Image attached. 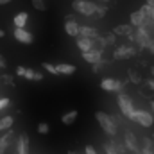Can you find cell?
<instances>
[{
    "mask_svg": "<svg viewBox=\"0 0 154 154\" xmlns=\"http://www.w3.org/2000/svg\"><path fill=\"white\" fill-rule=\"evenodd\" d=\"M68 154H79V152H75V151H68Z\"/></svg>",
    "mask_w": 154,
    "mask_h": 154,
    "instance_id": "46",
    "label": "cell"
},
{
    "mask_svg": "<svg viewBox=\"0 0 154 154\" xmlns=\"http://www.w3.org/2000/svg\"><path fill=\"white\" fill-rule=\"evenodd\" d=\"M127 81H118V79H113V77H106L100 81V88L104 91H109V93H118L125 88Z\"/></svg>",
    "mask_w": 154,
    "mask_h": 154,
    "instance_id": "5",
    "label": "cell"
},
{
    "mask_svg": "<svg viewBox=\"0 0 154 154\" xmlns=\"http://www.w3.org/2000/svg\"><path fill=\"white\" fill-rule=\"evenodd\" d=\"M151 75L154 77V65H152V66H151Z\"/></svg>",
    "mask_w": 154,
    "mask_h": 154,
    "instance_id": "45",
    "label": "cell"
},
{
    "mask_svg": "<svg viewBox=\"0 0 154 154\" xmlns=\"http://www.w3.org/2000/svg\"><path fill=\"white\" fill-rule=\"evenodd\" d=\"M66 22H65V31H66V34L68 36H72V38H77L79 36V23H77L75 16H72V14H66V18H65Z\"/></svg>",
    "mask_w": 154,
    "mask_h": 154,
    "instance_id": "9",
    "label": "cell"
},
{
    "mask_svg": "<svg viewBox=\"0 0 154 154\" xmlns=\"http://www.w3.org/2000/svg\"><path fill=\"white\" fill-rule=\"evenodd\" d=\"M102 52L104 50H86V52H82V59L86 63L93 65V63H97V61L102 59Z\"/></svg>",
    "mask_w": 154,
    "mask_h": 154,
    "instance_id": "16",
    "label": "cell"
},
{
    "mask_svg": "<svg viewBox=\"0 0 154 154\" xmlns=\"http://www.w3.org/2000/svg\"><path fill=\"white\" fill-rule=\"evenodd\" d=\"M77 116H79V111H77V109H72V111H68V113H65V115L61 116V122H63L65 125H72L77 120Z\"/></svg>",
    "mask_w": 154,
    "mask_h": 154,
    "instance_id": "21",
    "label": "cell"
},
{
    "mask_svg": "<svg viewBox=\"0 0 154 154\" xmlns=\"http://www.w3.org/2000/svg\"><path fill=\"white\" fill-rule=\"evenodd\" d=\"M129 20H131V25H133V27H142V25H145L147 16H145V13H143L142 9H138V11H133V13H131Z\"/></svg>",
    "mask_w": 154,
    "mask_h": 154,
    "instance_id": "14",
    "label": "cell"
},
{
    "mask_svg": "<svg viewBox=\"0 0 154 154\" xmlns=\"http://www.w3.org/2000/svg\"><path fill=\"white\" fill-rule=\"evenodd\" d=\"M23 79H27V81H34V70H32V68H25Z\"/></svg>",
    "mask_w": 154,
    "mask_h": 154,
    "instance_id": "31",
    "label": "cell"
},
{
    "mask_svg": "<svg viewBox=\"0 0 154 154\" xmlns=\"http://www.w3.org/2000/svg\"><path fill=\"white\" fill-rule=\"evenodd\" d=\"M151 138H152V140H154V133H152V136H151Z\"/></svg>",
    "mask_w": 154,
    "mask_h": 154,
    "instance_id": "47",
    "label": "cell"
},
{
    "mask_svg": "<svg viewBox=\"0 0 154 154\" xmlns=\"http://www.w3.org/2000/svg\"><path fill=\"white\" fill-rule=\"evenodd\" d=\"M5 66H7V63H5L4 56H0V68H5Z\"/></svg>",
    "mask_w": 154,
    "mask_h": 154,
    "instance_id": "40",
    "label": "cell"
},
{
    "mask_svg": "<svg viewBox=\"0 0 154 154\" xmlns=\"http://www.w3.org/2000/svg\"><path fill=\"white\" fill-rule=\"evenodd\" d=\"M124 145H125V149L129 152H134V151L140 149V140L136 138V134L133 131H125V134H124Z\"/></svg>",
    "mask_w": 154,
    "mask_h": 154,
    "instance_id": "8",
    "label": "cell"
},
{
    "mask_svg": "<svg viewBox=\"0 0 154 154\" xmlns=\"http://www.w3.org/2000/svg\"><path fill=\"white\" fill-rule=\"evenodd\" d=\"M104 59H100V61H97V63H93V72H99V70H102V66H104Z\"/></svg>",
    "mask_w": 154,
    "mask_h": 154,
    "instance_id": "33",
    "label": "cell"
},
{
    "mask_svg": "<svg viewBox=\"0 0 154 154\" xmlns=\"http://www.w3.org/2000/svg\"><path fill=\"white\" fill-rule=\"evenodd\" d=\"M34 81H43V74L41 72H34Z\"/></svg>",
    "mask_w": 154,
    "mask_h": 154,
    "instance_id": "37",
    "label": "cell"
},
{
    "mask_svg": "<svg viewBox=\"0 0 154 154\" xmlns=\"http://www.w3.org/2000/svg\"><path fill=\"white\" fill-rule=\"evenodd\" d=\"M104 151H106V154H118L115 149V145H113V140H109V142L104 143Z\"/></svg>",
    "mask_w": 154,
    "mask_h": 154,
    "instance_id": "26",
    "label": "cell"
},
{
    "mask_svg": "<svg viewBox=\"0 0 154 154\" xmlns=\"http://www.w3.org/2000/svg\"><path fill=\"white\" fill-rule=\"evenodd\" d=\"M79 34L86 36V38H95V36H99V31L95 27H90V25H81L79 27Z\"/></svg>",
    "mask_w": 154,
    "mask_h": 154,
    "instance_id": "19",
    "label": "cell"
},
{
    "mask_svg": "<svg viewBox=\"0 0 154 154\" xmlns=\"http://www.w3.org/2000/svg\"><path fill=\"white\" fill-rule=\"evenodd\" d=\"M95 5H97V2H91V0H74V4H72L74 11L84 14V16H93Z\"/></svg>",
    "mask_w": 154,
    "mask_h": 154,
    "instance_id": "6",
    "label": "cell"
},
{
    "mask_svg": "<svg viewBox=\"0 0 154 154\" xmlns=\"http://www.w3.org/2000/svg\"><path fill=\"white\" fill-rule=\"evenodd\" d=\"M95 120L99 122V125L102 127V131H104L108 136L115 138L116 124H115V120H113V116L108 115V113H104V111H97V113H95Z\"/></svg>",
    "mask_w": 154,
    "mask_h": 154,
    "instance_id": "1",
    "label": "cell"
},
{
    "mask_svg": "<svg viewBox=\"0 0 154 154\" xmlns=\"http://www.w3.org/2000/svg\"><path fill=\"white\" fill-rule=\"evenodd\" d=\"M2 82H4L5 86H14V77L9 75V74H5V75H2Z\"/></svg>",
    "mask_w": 154,
    "mask_h": 154,
    "instance_id": "28",
    "label": "cell"
},
{
    "mask_svg": "<svg viewBox=\"0 0 154 154\" xmlns=\"http://www.w3.org/2000/svg\"><path fill=\"white\" fill-rule=\"evenodd\" d=\"M84 154H99V152L95 151L93 145H86V147H84Z\"/></svg>",
    "mask_w": 154,
    "mask_h": 154,
    "instance_id": "35",
    "label": "cell"
},
{
    "mask_svg": "<svg viewBox=\"0 0 154 154\" xmlns=\"http://www.w3.org/2000/svg\"><path fill=\"white\" fill-rule=\"evenodd\" d=\"M23 74H25V66H18V68H16V75L23 77Z\"/></svg>",
    "mask_w": 154,
    "mask_h": 154,
    "instance_id": "36",
    "label": "cell"
},
{
    "mask_svg": "<svg viewBox=\"0 0 154 154\" xmlns=\"http://www.w3.org/2000/svg\"><path fill=\"white\" fill-rule=\"evenodd\" d=\"M134 43L140 47V48H147V45L152 41V36H151V31H149V27H145V25H142V27H136V31H134Z\"/></svg>",
    "mask_w": 154,
    "mask_h": 154,
    "instance_id": "4",
    "label": "cell"
},
{
    "mask_svg": "<svg viewBox=\"0 0 154 154\" xmlns=\"http://www.w3.org/2000/svg\"><path fill=\"white\" fill-rule=\"evenodd\" d=\"M118 97H116V104H118V109H120V113L125 116V118H129L131 113L134 111V106H133V99L122 90V91H118L116 93Z\"/></svg>",
    "mask_w": 154,
    "mask_h": 154,
    "instance_id": "2",
    "label": "cell"
},
{
    "mask_svg": "<svg viewBox=\"0 0 154 154\" xmlns=\"http://www.w3.org/2000/svg\"><path fill=\"white\" fill-rule=\"evenodd\" d=\"M32 7L38 11H47L48 9V0H32Z\"/></svg>",
    "mask_w": 154,
    "mask_h": 154,
    "instance_id": "24",
    "label": "cell"
},
{
    "mask_svg": "<svg viewBox=\"0 0 154 154\" xmlns=\"http://www.w3.org/2000/svg\"><path fill=\"white\" fill-rule=\"evenodd\" d=\"M13 36L16 41H20V43H25V45H31L32 41H34V36H32V32H29L25 27H14V32H13Z\"/></svg>",
    "mask_w": 154,
    "mask_h": 154,
    "instance_id": "7",
    "label": "cell"
},
{
    "mask_svg": "<svg viewBox=\"0 0 154 154\" xmlns=\"http://www.w3.org/2000/svg\"><path fill=\"white\" fill-rule=\"evenodd\" d=\"M145 4H147L149 7H152V9H154V0H145Z\"/></svg>",
    "mask_w": 154,
    "mask_h": 154,
    "instance_id": "41",
    "label": "cell"
},
{
    "mask_svg": "<svg viewBox=\"0 0 154 154\" xmlns=\"http://www.w3.org/2000/svg\"><path fill=\"white\" fill-rule=\"evenodd\" d=\"M56 68H57V75H72L77 70L70 63H59V65H56Z\"/></svg>",
    "mask_w": 154,
    "mask_h": 154,
    "instance_id": "17",
    "label": "cell"
},
{
    "mask_svg": "<svg viewBox=\"0 0 154 154\" xmlns=\"http://www.w3.org/2000/svg\"><path fill=\"white\" fill-rule=\"evenodd\" d=\"M77 47L81 48V52H86V50H91V38H86V36H77Z\"/></svg>",
    "mask_w": 154,
    "mask_h": 154,
    "instance_id": "20",
    "label": "cell"
},
{
    "mask_svg": "<svg viewBox=\"0 0 154 154\" xmlns=\"http://www.w3.org/2000/svg\"><path fill=\"white\" fill-rule=\"evenodd\" d=\"M113 32H115L116 36H125V38H134V29H133V25L129 23H124V25H116L115 29H113Z\"/></svg>",
    "mask_w": 154,
    "mask_h": 154,
    "instance_id": "15",
    "label": "cell"
},
{
    "mask_svg": "<svg viewBox=\"0 0 154 154\" xmlns=\"http://www.w3.org/2000/svg\"><path fill=\"white\" fill-rule=\"evenodd\" d=\"M13 124H14V118H13L11 115L2 116V118H0V133H4V131L11 129V127H13Z\"/></svg>",
    "mask_w": 154,
    "mask_h": 154,
    "instance_id": "22",
    "label": "cell"
},
{
    "mask_svg": "<svg viewBox=\"0 0 154 154\" xmlns=\"http://www.w3.org/2000/svg\"><path fill=\"white\" fill-rule=\"evenodd\" d=\"M9 2H11V0H0V4H2V5H4V4H9Z\"/></svg>",
    "mask_w": 154,
    "mask_h": 154,
    "instance_id": "44",
    "label": "cell"
},
{
    "mask_svg": "<svg viewBox=\"0 0 154 154\" xmlns=\"http://www.w3.org/2000/svg\"><path fill=\"white\" fill-rule=\"evenodd\" d=\"M13 154H16V151H14V152H13Z\"/></svg>",
    "mask_w": 154,
    "mask_h": 154,
    "instance_id": "48",
    "label": "cell"
},
{
    "mask_svg": "<svg viewBox=\"0 0 154 154\" xmlns=\"http://www.w3.org/2000/svg\"><path fill=\"white\" fill-rule=\"evenodd\" d=\"M106 43H108V45H111V43H115V39H116V34L115 32H111V34H108V36H106Z\"/></svg>",
    "mask_w": 154,
    "mask_h": 154,
    "instance_id": "34",
    "label": "cell"
},
{
    "mask_svg": "<svg viewBox=\"0 0 154 154\" xmlns=\"http://www.w3.org/2000/svg\"><path fill=\"white\" fill-rule=\"evenodd\" d=\"M9 104H11V99H7V97H0V111L5 109V108H9Z\"/></svg>",
    "mask_w": 154,
    "mask_h": 154,
    "instance_id": "30",
    "label": "cell"
},
{
    "mask_svg": "<svg viewBox=\"0 0 154 154\" xmlns=\"http://www.w3.org/2000/svg\"><path fill=\"white\" fill-rule=\"evenodd\" d=\"M140 95L145 99H152L154 95V79H143L140 82Z\"/></svg>",
    "mask_w": 154,
    "mask_h": 154,
    "instance_id": "12",
    "label": "cell"
},
{
    "mask_svg": "<svg viewBox=\"0 0 154 154\" xmlns=\"http://www.w3.org/2000/svg\"><path fill=\"white\" fill-rule=\"evenodd\" d=\"M14 142V133L11 129L4 131V134H0V154H5V151L13 145Z\"/></svg>",
    "mask_w": 154,
    "mask_h": 154,
    "instance_id": "10",
    "label": "cell"
},
{
    "mask_svg": "<svg viewBox=\"0 0 154 154\" xmlns=\"http://www.w3.org/2000/svg\"><path fill=\"white\" fill-rule=\"evenodd\" d=\"M106 14H108V5H106V4H97V5H95V13H93V16L104 18Z\"/></svg>",
    "mask_w": 154,
    "mask_h": 154,
    "instance_id": "23",
    "label": "cell"
},
{
    "mask_svg": "<svg viewBox=\"0 0 154 154\" xmlns=\"http://www.w3.org/2000/svg\"><path fill=\"white\" fill-rule=\"evenodd\" d=\"M129 81H131V82H134V84H140L143 79H142V75H140L136 70H129Z\"/></svg>",
    "mask_w": 154,
    "mask_h": 154,
    "instance_id": "25",
    "label": "cell"
},
{
    "mask_svg": "<svg viewBox=\"0 0 154 154\" xmlns=\"http://www.w3.org/2000/svg\"><path fill=\"white\" fill-rule=\"evenodd\" d=\"M48 131H50V127H48V124H47V122L38 124V133H39V134H47Z\"/></svg>",
    "mask_w": 154,
    "mask_h": 154,
    "instance_id": "29",
    "label": "cell"
},
{
    "mask_svg": "<svg viewBox=\"0 0 154 154\" xmlns=\"http://www.w3.org/2000/svg\"><path fill=\"white\" fill-rule=\"evenodd\" d=\"M27 22H29V14H27L25 11L18 13V14L13 18V23H14V27H25V25H27Z\"/></svg>",
    "mask_w": 154,
    "mask_h": 154,
    "instance_id": "18",
    "label": "cell"
},
{
    "mask_svg": "<svg viewBox=\"0 0 154 154\" xmlns=\"http://www.w3.org/2000/svg\"><path fill=\"white\" fill-rule=\"evenodd\" d=\"M149 111H151V115L154 116V99H151V102H149Z\"/></svg>",
    "mask_w": 154,
    "mask_h": 154,
    "instance_id": "38",
    "label": "cell"
},
{
    "mask_svg": "<svg viewBox=\"0 0 154 154\" xmlns=\"http://www.w3.org/2000/svg\"><path fill=\"white\" fill-rule=\"evenodd\" d=\"M5 36V32H4V29H0V38H4Z\"/></svg>",
    "mask_w": 154,
    "mask_h": 154,
    "instance_id": "43",
    "label": "cell"
},
{
    "mask_svg": "<svg viewBox=\"0 0 154 154\" xmlns=\"http://www.w3.org/2000/svg\"><path fill=\"white\" fill-rule=\"evenodd\" d=\"M113 145H115V149H116V152H118V154H125V151H127V149H125V145H122V143H116L115 138H113Z\"/></svg>",
    "mask_w": 154,
    "mask_h": 154,
    "instance_id": "32",
    "label": "cell"
},
{
    "mask_svg": "<svg viewBox=\"0 0 154 154\" xmlns=\"http://www.w3.org/2000/svg\"><path fill=\"white\" fill-rule=\"evenodd\" d=\"M136 48L134 47H125V45H122V47H118L115 52H113V57L115 59H129V57H133V56H136Z\"/></svg>",
    "mask_w": 154,
    "mask_h": 154,
    "instance_id": "11",
    "label": "cell"
},
{
    "mask_svg": "<svg viewBox=\"0 0 154 154\" xmlns=\"http://www.w3.org/2000/svg\"><path fill=\"white\" fill-rule=\"evenodd\" d=\"M48 74H52V75H57V68H56V65H52V63H43L41 65Z\"/></svg>",
    "mask_w": 154,
    "mask_h": 154,
    "instance_id": "27",
    "label": "cell"
},
{
    "mask_svg": "<svg viewBox=\"0 0 154 154\" xmlns=\"http://www.w3.org/2000/svg\"><path fill=\"white\" fill-rule=\"evenodd\" d=\"M129 120H133L134 124H138L142 127H152L154 125V116L147 109H134L129 116Z\"/></svg>",
    "mask_w": 154,
    "mask_h": 154,
    "instance_id": "3",
    "label": "cell"
},
{
    "mask_svg": "<svg viewBox=\"0 0 154 154\" xmlns=\"http://www.w3.org/2000/svg\"><path fill=\"white\" fill-rule=\"evenodd\" d=\"M16 154H29V136L25 133H22L16 138Z\"/></svg>",
    "mask_w": 154,
    "mask_h": 154,
    "instance_id": "13",
    "label": "cell"
},
{
    "mask_svg": "<svg viewBox=\"0 0 154 154\" xmlns=\"http://www.w3.org/2000/svg\"><path fill=\"white\" fill-rule=\"evenodd\" d=\"M131 154H143V152H142V147H140L138 151H134V152H131Z\"/></svg>",
    "mask_w": 154,
    "mask_h": 154,
    "instance_id": "42",
    "label": "cell"
},
{
    "mask_svg": "<svg viewBox=\"0 0 154 154\" xmlns=\"http://www.w3.org/2000/svg\"><path fill=\"white\" fill-rule=\"evenodd\" d=\"M147 50H149L151 54H154V39L151 41V43H149V45H147Z\"/></svg>",
    "mask_w": 154,
    "mask_h": 154,
    "instance_id": "39",
    "label": "cell"
}]
</instances>
